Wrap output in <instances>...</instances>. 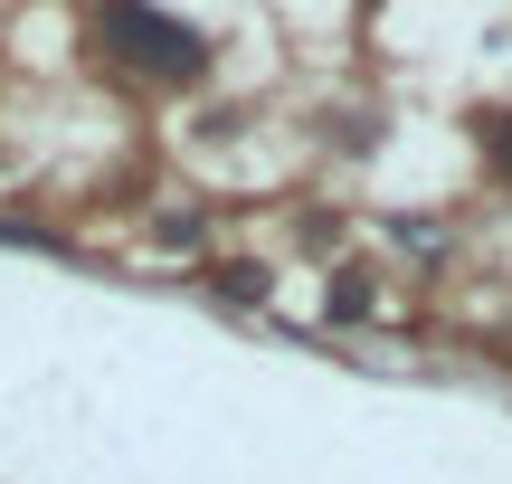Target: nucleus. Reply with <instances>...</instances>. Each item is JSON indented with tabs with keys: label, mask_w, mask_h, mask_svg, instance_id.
<instances>
[{
	"label": "nucleus",
	"mask_w": 512,
	"mask_h": 484,
	"mask_svg": "<svg viewBox=\"0 0 512 484\" xmlns=\"http://www.w3.org/2000/svg\"><path fill=\"white\" fill-rule=\"evenodd\" d=\"M95 38H105L133 76H152V86H200L209 76V38L190 29V19L152 10V0H105V10H95Z\"/></svg>",
	"instance_id": "nucleus-1"
},
{
	"label": "nucleus",
	"mask_w": 512,
	"mask_h": 484,
	"mask_svg": "<svg viewBox=\"0 0 512 484\" xmlns=\"http://www.w3.org/2000/svg\"><path fill=\"white\" fill-rule=\"evenodd\" d=\"M209 285H219L228 304H266V285H275V276H266L256 257H219V266H209Z\"/></svg>",
	"instance_id": "nucleus-2"
},
{
	"label": "nucleus",
	"mask_w": 512,
	"mask_h": 484,
	"mask_svg": "<svg viewBox=\"0 0 512 484\" xmlns=\"http://www.w3.org/2000/svg\"><path fill=\"white\" fill-rule=\"evenodd\" d=\"M484 162H494V181L512 190V114H484Z\"/></svg>",
	"instance_id": "nucleus-4"
},
{
	"label": "nucleus",
	"mask_w": 512,
	"mask_h": 484,
	"mask_svg": "<svg viewBox=\"0 0 512 484\" xmlns=\"http://www.w3.org/2000/svg\"><path fill=\"white\" fill-rule=\"evenodd\" d=\"M361 314H370V276L342 266V276H332V323H361Z\"/></svg>",
	"instance_id": "nucleus-3"
}]
</instances>
